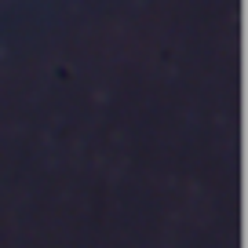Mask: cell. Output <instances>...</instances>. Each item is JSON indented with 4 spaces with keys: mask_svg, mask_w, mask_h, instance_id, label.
I'll return each instance as SVG.
<instances>
[]
</instances>
